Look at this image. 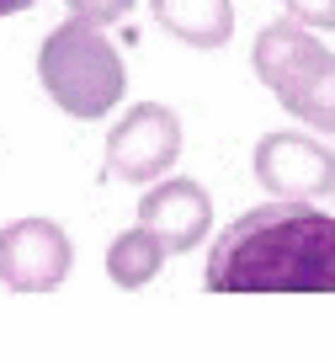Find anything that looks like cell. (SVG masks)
<instances>
[{
	"label": "cell",
	"instance_id": "9c48e42d",
	"mask_svg": "<svg viewBox=\"0 0 335 362\" xmlns=\"http://www.w3.org/2000/svg\"><path fill=\"white\" fill-rule=\"evenodd\" d=\"M170 250L155 240V229H123V235L112 240V250H107V277L117 288H144V283H155L160 277V261H165Z\"/></svg>",
	"mask_w": 335,
	"mask_h": 362
},
{
	"label": "cell",
	"instance_id": "3957f363",
	"mask_svg": "<svg viewBox=\"0 0 335 362\" xmlns=\"http://www.w3.org/2000/svg\"><path fill=\"white\" fill-rule=\"evenodd\" d=\"M37 80H43V90L69 117H107L112 107L123 102L128 69H123V54L101 37V27L75 16V22L54 27L43 37Z\"/></svg>",
	"mask_w": 335,
	"mask_h": 362
},
{
	"label": "cell",
	"instance_id": "30bf717a",
	"mask_svg": "<svg viewBox=\"0 0 335 362\" xmlns=\"http://www.w3.org/2000/svg\"><path fill=\"white\" fill-rule=\"evenodd\" d=\"M64 6H69V16H80L90 27H112L134 11V0H64Z\"/></svg>",
	"mask_w": 335,
	"mask_h": 362
},
{
	"label": "cell",
	"instance_id": "8fae6325",
	"mask_svg": "<svg viewBox=\"0 0 335 362\" xmlns=\"http://www.w3.org/2000/svg\"><path fill=\"white\" fill-rule=\"evenodd\" d=\"M293 22L319 27V33H335V0H282Z\"/></svg>",
	"mask_w": 335,
	"mask_h": 362
},
{
	"label": "cell",
	"instance_id": "5b68a950",
	"mask_svg": "<svg viewBox=\"0 0 335 362\" xmlns=\"http://www.w3.org/2000/svg\"><path fill=\"white\" fill-rule=\"evenodd\" d=\"M75 267V245L54 218H16L0 229V283L16 293H48Z\"/></svg>",
	"mask_w": 335,
	"mask_h": 362
},
{
	"label": "cell",
	"instance_id": "ba28073f",
	"mask_svg": "<svg viewBox=\"0 0 335 362\" xmlns=\"http://www.w3.org/2000/svg\"><path fill=\"white\" fill-rule=\"evenodd\" d=\"M155 22L192 48H223L235 33V0H149Z\"/></svg>",
	"mask_w": 335,
	"mask_h": 362
},
{
	"label": "cell",
	"instance_id": "4fadbf2b",
	"mask_svg": "<svg viewBox=\"0 0 335 362\" xmlns=\"http://www.w3.org/2000/svg\"><path fill=\"white\" fill-rule=\"evenodd\" d=\"M330 197H335V192H330Z\"/></svg>",
	"mask_w": 335,
	"mask_h": 362
},
{
	"label": "cell",
	"instance_id": "52a82bcc",
	"mask_svg": "<svg viewBox=\"0 0 335 362\" xmlns=\"http://www.w3.org/2000/svg\"><path fill=\"white\" fill-rule=\"evenodd\" d=\"M139 224L155 229V240L170 256H181V250H192L213 229V197L202 192L192 176L160 181V187H149V192L139 197Z\"/></svg>",
	"mask_w": 335,
	"mask_h": 362
},
{
	"label": "cell",
	"instance_id": "6da1fadb",
	"mask_svg": "<svg viewBox=\"0 0 335 362\" xmlns=\"http://www.w3.org/2000/svg\"><path fill=\"white\" fill-rule=\"evenodd\" d=\"M202 283L208 293H335V218L271 197L213 240Z\"/></svg>",
	"mask_w": 335,
	"mask_h": 362
},
{
	"label": "cell",
	"instance_id": "277c9868",
	"mask_svg": "<svg viewBox=\"0 0 335 362\" xmlns=\"http://www.w3.org/2000/svg\"><path fill=\"white\" fill-rule=\"evenodd\" d=\"M176 155H181V123H176V112L160 107V102H139L134 112L107 134L101 176L144 187V181L165 176V170L176 165Z\"/></svg>",
	"mask_w": 335,
	"mask_h": 362
},
{
	"label": "cell",
	"instance_id": "7c38bea8",
	"mask_svg": "<svg viewBox=\"0 0 335 362\" xmlns=\"http://www.w3.org/2000/svg\"><path fill=\"white\" fill-rule=\"evenodd\" d=\"M27 6H37V0H0V16H16V11H27Z\"/></svg>",
	"mask_w": 335,
	"mask_h": 362
},
{
	"label": "cell",
	"instance_id": "7a4b0ae2",
	"mask_svg": "<svg viewBox=\"0 0 335 362\" xmlns=\"http://www.w3.org/2000/svg\"><path fill=\"white\" fill-rule=\"evenodd\" d=\"M261 86L319 134H335V54L303 22H271L250 48Z\"/></svg>",
	"mask_w": 335,
	"mask_h": 362
},
{
	"label": "cell",
	"instance_id": "8992f818",
	"mask_svg": "<svg viewBox=\"0 0 335 362\" xmlns=\"http://www.w3.org/2000/svg\"><path fill=\"white\" fill-rule=\"evenodd\" d=\"M256 181L271 197H324L335 192V149L309 134H266L256 144Z\"/></svg>",
	"mask_w": 335,
	"mask_h": 362
}]
</instances>
